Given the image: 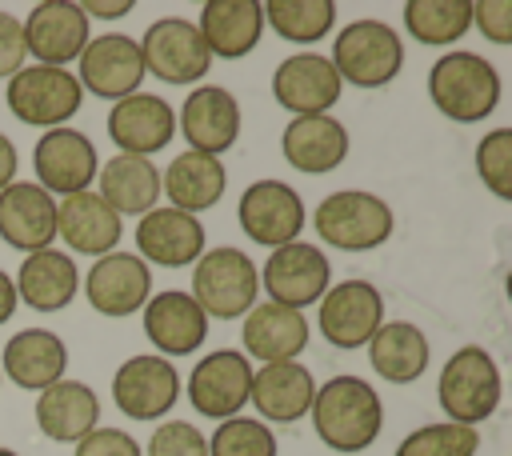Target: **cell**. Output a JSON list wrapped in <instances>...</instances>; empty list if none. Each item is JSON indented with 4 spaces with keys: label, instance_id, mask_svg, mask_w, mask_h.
Returning <instances> with one entry per match:
<instances>
[{
    "label": "cell",
    "instance_id": "7a4b0ae2",
    "mask_svg": "<svg viewBox=\"0 0 512 456\" xmlns=\"http://www.w3.org/2000/svg\"><path fill=\"white\" fill-rule=\"evenodd\" d=\"M504 80L480 52H444L428 68V100L452 124H480L500 108Z\"/></svg>",
    "mask_w": 512,
    "mask_h": 456
},
{
    "label": "cell",
    "instance_id": "836d02e7",
    "mask_svg": "<svg viewBox=\"0 0 512 456\" xmlns=\"http://www.w3.org/2000/svg\"><path fill=\"white\" fill-rule=\"evenodd\" d=\"M364 348H368L372 372L388 384L420 380L428 372V360H432V344H428L424 328L412 320H384Z\"/></svg>",
    "mask_w": 512,
    "mask_h": 456
},
{
    "label": "cell",
    "instance_id": "f546056e",
    "mask_svg": "<svg viewBox=\"0 0 512 456\" xmlns=\"http://www.w3.org/2000/svg\"><path fill=\"white\" fill-rule=\"evenodd\" d=\"M196 32L212 60H240L264 36V4L260 0H208L200 4Z\"/></svg>",
    "mask_w": 512,
    "mask_h": 456
},
{
    "label": "cell",
    "instance_id": "8fae6325",
    "mask_svg": "<svg viewBox=\"0 0 512 456\" xmlns=\"http://www.w3.org/2000/svg\"><path fill=\"white\" fill-rule=\"evenodd\" d=\"M32 172H36V184L52 200H64V196L88 192L96 184L100 156H96V144L80 128L64 124V128L40 132V140L32 148Z\"/></svg>",
    "mask_w": 512,
    "mask_h": 456
},
{
    "label": "cell",
    "instance_id": "74e56055",
    "mask_svg": "<svg viewBox=\"0 0 512 456\" xmlns=\"http://www.w3.org/2000/svg\"><path fill=\"white\" fill-rule=\"evenodd\" d=\"M208 456H280L276 432L256 416L220 420L208 436Z\"/></svg>",
    "mask_w": 512,
    "mask_h": 456
},
{
    "label": "cell",
    "instance_id": "e575fe53",
    "mask_svg": "<svg viewBox=\"0 0 512 456\" xmlns=\"http://www.w3.org/2000/svg\"><path fill=\"white\" fill-rule=\"evenodd\" d=\"M404 28L424 48L460 44L472 32V0H408Z\"/></svg>",
    "mask_w": 512,
    "mask_h": 456
},
{
    "label": "cell",
    "instance_id": "52a82bcc",
    "mask_svg": "<svg viewBox=\"0 0 512 456\" xmlns=\"http://www.w3.org/2000/svg\"><path fill=\"white\" fill-rule=\"evenodd\" d=\"M4 104L8 112L28 124V128H64L80 104H84V88L76 80L72 68H48V64H24L8 88H4Z\"/></svg>",
    "mask_w": 512,
    "mask_h": 456
},
{
    "label": "cell",
    "instance_id": "bcb514c9",
    "mask_svg": "<svg viewBox=\"0 0 512 456\" xmlns=\"http://www.w3.org/2000/svg\"><path fill=\"white\" fill-rule=\"evenodd\" d=\"M16 284H12V276L0 268V324H8L12 320V312H16Z\"/></svg>",
    "mask_w": 512,
    "mask_h": 456
},
{
    "label": "cell",
    "instance_id": "30bf717a",
    "mask_svg": "<svg viewBox=\"0 0 512 456\" xmlns=\"http://www.w3.org/2000/svg\"><path fill=\"white\" fill-rule=\"evenodd\" d=\"M304 200L300 192L288 184V180H252L244 192H240V204H236V220H240V232L260 244V248H284L292 240H300L308 216H304Z\"/></svg>",
    "mask_w": 512,
    "mask_h": 456
},
{
    "label": "cell",
    "instance_id": "ee69618b",
    "mask_svg": "<svg viewBox=\"0 0 512 456\" xmlns=\"http://www.w3.org/2000/svg\"><path fill=\"white\" fill-rule=\"evenodd\" d=\"M132 8H136V0H84L80 4V12L88 16V24L92 20H124Z\"/></svg>",
    "mask_w": 512,
    "mask_h": 456
},
{
    "label": "cell",
    "instance_id": "f35d334b",
    "mask_svg": "<svg viewBox=\"0 0 512 456\" xmlns=\"http://www.w3.org/2000/svg\"><path fill=\"white\" fill-rule=\"evenodd\" d=\"M476 176L496 200H512V128H492L480 136Z\"/></svg>",
    "mask_w": 512,
    "mask_h": 456
},
{
    "label": "cell",
    "instance_id": "ac0fdd59",
    "mask_svg": "<svg viewBox=\"0 0 512 456\" xmlns=\"http://www.w3.org/2000/svg\"><path fill=\"white\" fill-rule=\"evenodd\" d=\"M84 296L92 304V312L108 316V320H124L132 312H140L152 296V268L136 256V252H108L100 260H92V268L80 276Z\"/></svg>",
    "mask_w": 512,
    "mask_h": 456
},
{
    "label": "cell",
    "instance_id": "6da1fadb",
    "mask_svg": "<svg viewBox=\"0 0 512 456\" xmlns=\"http://www.w3.org/2000/svg\"><path fill=\"white\" fill-rule=\"evenodd\" d=\"M308 420L324 448H332L340 456H356V452L372 448L376 436L384 432V404H380V392L372 380L340 372L316 388Z\"/></svg>",
    "mask_w": 512,
    "mask_h": 456
},
{
    "label": "cell",
    "instance_id": "83f0119b",
    "mask_svg": "<svg viewBox=\"0 0 512 456\" xmlns=\"http://www.w3.org/2000/svg\"><path fill=\"white\" fill-rule=\"evenodd\" d=\"M280 156L304 176L336 172L348 160V128L336 116H292L280 132Z\"/></svg>",
    "mask_w": 512,
    "mask_h": 456
},
{
    "label": "cell",
    "instance_id": "603a6c76",
    "mask_svg": "<svg viewBox=\"0 0 512 456\" xmlns=\"http://www.w3.org/2000/svg\"><path fill=\"white\" fill-rule=\"evenodd\" d=\"M308 336H312V324L304 312L296 308H284V304H252L240 320V352L248 360H260V364H284V360H300V352L308 348Z\"/></svg>",
    "mask_w": 512,
    "mask_h": 456
},
{
    "label": "cell",
    "instance_id": "2e32d148",
    "mask_svg": "<svg viewBox=\"0 0 512 456\" xmlns=\"http://www.w3.org/2000/svg\"><path fill=\"white\" fill-rule=\"evenodd\" d=\"M20 28H24V48L32 64H48V68L76 64L84 44L92 40V24L76 0H40L20 20Z\"/></svg>",
    "mask_w": 512,
    "mask_h": 456
},
{
    "label": "cell",
    "instance_id": "ffe728a7",
    "mask_svg": "<svg viewBox=\"0 0 512 456\" xmlns=\"http://www.w3.org/2000/svg\"><path fill=\"white\" fill-rule=\"evenodd\" d=\"M136 256L152 268H192L204 248H208V232L200 224V216L176 212L168 204H156L152 212H144L136 220Z\"/></svg>",
    "mask_w": 512,
    "mask_h": 456
},
{
    "label": "cell",
    "instance_id": "b9f144b4",
    "mask_svg": "<svg viewBox=\"0 0 512 456\" xmlns=\"http://www.w3.org/2000/svg\"><path fill=\"white\" fill-rule=\"evenodd\" d=\"M472 28L496 48L512 44V0H472Z\"/></svg>",
    "mask_w": 512,
    "mask_h": 456
},
{
    "label": "cell",
    "instance_id": "9c48e42d",
    "mask_svg": "<svg viewBox=\"0 0 512 456\" xmlns=\"http://www.w3.org/2000/svg\"><path fill=\"white\" fill-rule=\"evenodd\" d=\"M316 304H320L316 328L340 352L364 348L376 336V328L384 324V292L364 276H348L340 284H328V292Z\"/></svg>",
    "mask_w": 512,
    "mask_h": 456
},
{
    "label": "cell",
    "instance_id": "7402d4cb",
    "mask_svg": "<svg viewBox=\"0 0 512 456\" xmlns=\"http://www.w3.org/2000/svg\"><path fill=\"white\" fill-rule=\"evenodd\" d=\"M176 136V108L156 92H132L108 108V140L124 156H148Z\"/></svg>",
    "mask_w": 512,
    "mask_h": 456
},
{
    "label": "cell",
    "instance_id": "7c38bea8",
    "mask_svg": "<svg viewBox=\"0 0 512 456\" xmlns=\"http://www.w3.org/2000/svg\"><path fill=\"white\" fill-rule=\"evenodd\" d=\"M180 400V372L156 352H136L112 372V404L140 424L168 416Z\"/></svg>",
    "mask_w": 512,
    "mask_h": 456
},
{
    "label": "cell",
    "instance_id": "f6af8a7d",
    "mask_svg": "<svg viewBox=\"0 0 512 456\" xmlns=\"http://www.w3.org/2000/svg\"><path fill=\"white\" fill-rule=\"evenodd\" d=\"M16 172H20V152H16L12 136H4V132H0V192L16 180Z\"/></svg>",
    "mask_w": 512,
    "mask_h": 456
},
{
    "label": "cell",
    "instance_id": "44dd1931",
    "mask_svg": "<svg viewBox=\"0 0 512 456\" xmlns=\"http://www.w3.org/2000/svg\"><path fill=\"white\" fill-rule=\"evenodd\" d=\"M140 324H144L148 344H152L156 356H164V360L192 356V352L208 340V316H204V308L192 300V292H184V288L152 292L148 304L140 308Z\"/></svg>",
    "mask_w": 512,
    "mask_h": 456
},
{
    "label": "cell",
    "instance_id": "5bb4252c",
    "mask_svg": "<svg viewBox=\"0 0 512 456\" xmlns=\"http://www.w3.org/2000/svg\"><path fill=\"white\" fill-rule=\"evenodd\" d=\"M184 388H188L192 408L216 424L244 416L248 388H252V360L240 348H216L192 364V376Z\"/></svg>",
    "mask_w": 512,
    "mask_h": 456
},
{
    "label": "cell",
    "instance_id": "d6986e66",
    "mask_svg": "<svg viewBox=\"0 0 512 456\" xmlns=\"http://www.w3.org/2000/svg\"><path fill=\"white\" fill-rule=\"evenodd\" d=\"M344 84L324 52H292L272 72V100L292 116H328Z\"/></svg>",
    "mask_w": 512,
    "mask_h": 456
},
{
    "label": "cell",
    "instance_id": "277c9868",
    "mask_svg": "<svg viewBox=\"0 0 512 456\" xmlns=\"http://www.w3.org/2000/svg\"><path fill=\"white\" fill-rule=\"evenodd\" d=\"M328 60H332L340 84L384 88L404 68V40L392 24H384L376 16H360V20H348L336 32Z\"/></svg>",
    "mask_w": 512,
    "mask_h": 456
},
{
    "label": "cell",
    "instance_id": "5b68a950",
    "mask_svg": "<svg viewBox=\"0 0 512 456\" xmlns=\"http://www.w3.org/2000/svg\"><path fill=\"white\" fill-rule=\"evenodd\" d=\"M312 228H316L320 244H328V248L372 252L392 236L396 212L384 196H376L368 188H340V192H328L316 204Z\"/></svg>",
    "mask_w": 512,
    "mask_h": 456
},
{
    "label": "cell",
    "instance_id": "4fadbf2b",
    "mask_svg": "<svg viewBox=\"0 0 512 456\" xmlns=\"http://www.w3.org/2000/svg\"><path fill=\"white\" fill-rule=\"evenodd\" d=\"M328 284H332V264L320 252V244L292 240L284 248H272L268 260L260 264V288L268 292V300L296 312L316 304L328 292Z\"/></svg>",
    "mask_w": 512,
    "mask_h": 456
},
{
    "label": "cell",
    "instance_id": "ba28073f",
    "mask_svg": "<svg viewBox=\"0 0 512 456\" xmlns=\"http://www.w3.org/2000/svg\"><path fill=\"white\" fill-rule=\"evenodd\" d=\"M140 44V60H144V76H156L160 84H200L212 72V52L204 48L196 20L188 16H160L144 28Z\"/></svg>",
    "mask_w": 512,
    "mask_h": 456
},
{
    "label": "cell",
    "instance_id": "4dcf8cb0",
    "mask_svg": "<svg viewBox=\"0 0 512 456\" xmlns=\"http://www.w3.org/2000/svg\"><path fill=\"white\" fill-rule=\"evenodd\" d=\"M224 188H228V168L220 156H208V152L184 148L160 172V192L168 196V208L188 216L216 208L224 200Z\"/></svg>",
    "mask_w": 512,
    "mask_h": 456
},
{
    "label": "cell",
    "instance_id": "1f68e13d",
    "mask_svg": "<svg viewBox=\"0 0 512 456\" xmlns=\"http://www.w3.org/2000/svg\"><path fill=\"white\" fill-rule=\"evenodd\" d=\"M16 300L32 312H64L80 292V268L64 248H40L20 260V272L12 276Z\"/></svg>",
    "mask_w": 512,
    "mask_h": 456
},
{
    "label": "cell",
    "instance_id": "4316f807",
    "mask_svg": "<svg viewBox=\"0 0 512 456\" xmlns=\"http://www.w3.org/2000/svg\"><path fill=\"white\" fill-rule=\"evenodd\" d=\"M68 372V344L52 328H20L0 352V376L24 392H44Z\"/></svg>",
    "mask_w": 512,
    "mask_h": 456
},
{
    "label": "cell",
    "instance_id": "cb8c5ba5",
    "mask_svg": "<svg viewBox=\"0 0 512 456\" xmlns=\"http://www.w3.org/2000/svg\"><path fill=\"white\" fill-rule=\"evenodd\" d=\"M0 240L24 256L56 248V200L36 180H12L0 192Z\"/></svg>",
    "mask_w": 512,
    "mask_h": 456
},
{
    "label": "cell",
    "instance_id": "60d3db41",
    "mask_svg": "<svg viewBox=\"0 0 512 456\" xmlns=\"http://www.w3.org/2000/svg\"><path fill=\"white\" fill-rule=\"evenodd\" d=\"M72 456H144L140 440L128 436L124 428H112V424H96L84 440H76V452Z\"/></svg>",
    "mask_w": 512,
    "mask_h": 456
},
{
    "label": "cell",
    "instance_id": "d6a6232c",
    "mask_svg": "<svg viewBox=\"0 0 512 456\" xmlns=\"http://www.w3.org/2000/svg\"><path fill=\"white\" fill-rule=\"evenodd\" d=\"M96 196L124 220V216H144L160 204V168L148 156H108L96 172Z\"/></svg>",
    "mask_w": 512,
    "mask_h": 456
},
{
    "label": "cell",
    "instance_id": "8992f818",
    "mask_svg": "<svg viewBox=\"0 0 512 456\" xmlns=\"http://www.w3.org/2000/svg\"><path fill=\"white\" fill-rule=\"evenodd\" d=\"M256 292L260 268L236 244L204 248V256L192 264V300L208 320H244V312L256 304Z\"/></svg>",
    "mask_w": 512,
    "mask_h": 456
},
{
    "label": "cell",
    "instance_id": "7bdbcfd3",
    "mask_svg": "<svg viewBox=\"0 0 512 456\" xmlns=\"http://www.w3.org/2000/svg\"><path fill=\"white\" fill-rule=\"evenodd\" d=\"M24 64H28V48H24L20 16H12L8 8H0V80H12Z\"/></svg>",
    "mask_w": 512,
    "mask_h": 456
},
{
    "label": "cell",
    "instance_id": "ab89813d",
    "mask_svg": "<svg viewBox=\"0 0 512 456\" xmlns=\"http://www.w3.org/2000/svg\"><path fill=\"white\" fill-rule=\"evenodd\" d=\"M144 456H208V436L192 420H160Z\"/></svg>",
    "mask_w": 512,
    "mask_h": 456
},
{
    "label": "cell",
    "instance_id": "7dc6e473",
    "mask_svg": "<svg viewBox=\"0 0 512 456\" xmlns=\"http://www.w3.org/2000/svg\"><path fill=\"white\" fill-rule=\"evenodd\" d=\"M0 456H20V452H12V448H0Z\"/></svg>",
    "mask_w": 512,
    "mask_h": 456
},
{
    "label": "cell",
    "instance_id": "484cf974",
    "mask_svg": "<svg viewBox=\"0 0 512 456\" xmlns=\"http://www.w3.org/2000/svg\"><path fill=\"white\" fill-rule=\"evenodd\" d=\"M56 240H64L80 256H108L124 240V220L96 196V188L56 200Z\"/></svg>",
    "mask_w": 512,
    "mask_h": 456
},
{
    "label": "cell",
    "instance_id": "f1b7e54d",
    "mask_svg": "<svg viewBox=\"0 0 512 456\" xmlns=\"http://www.w3.org/2000/svg\"><path fill=\"white\" fill-rule=\"evenodd\" d=\"M32 416H36L40 436H48L56 444H76L100 424V396H96L92 384L64 376L52 388L36 392Z\"/></svg>",
    "mask_w": 512,
    "mask_h": 456
},
{
    "label": "cell",
    "instance_id": "3957f363",
    "mask_svg": "<svg viewBox=\"0 0 512 456\" xmlns=\"http://www.w3.org/2000/svg\"><path fill=\"white\" fill-rule=\"evenodd\" d=\"M436 400L444 408V420L464 424V428L484 424L504 400V376H500V364L492 360V352L480 344L456 348L440 368Z\"/></svg>",
    "mask_w": 512,
    "mask_h": 456
},
{
    "label": "cell",
    "instance_id": "8d00e7d4",
    "mask_svg": "<svg viewBox=\"0 0 512 456\" xmlns=\"http://www.w3.org/2000/svg\"><path fill=\"white\" fill-rule=\"evenodd\" d=\"M480 448V432L452 424V420H436V424H420L412 428L392 456H476Z\"/></svg>",
    "mask_w": 512,
    "mask_h": 456
},
{
    "label": "cell",
    "instance_id": "9a60e30c",
    "mask_svg": "<svg viewBox=\"0 0 512 456\" xmlns=\"http://www.w3.org/2000/svg\"><path fill=\"white\" fill-rule=\"evenodd\" d=\"M76 80L84 92H92L96 100H124L132 92H140L144 84V60H140V44L128 32H100L84 44L80 60H76Z\"/></svg>",
    "mask_w": 512,
    "mask_h": 456
},
{
    "label": "cell",
    "instance_id": "d590c367",
    "mask_svg": "<svg viewBox=\"0 0 512 456\" xmlns=\"http://www.w3.org/2000/svg\"><path fill=\"white\" fill-rule=\"evenodd\" d=\"M264 28H272L288 44H320L336 28L332 0H260Z\"/></svg>",
    "mask_w": 512,
    "mask_h": 456
},
{
    "label": "cell",
    "instance_id": "e0dca14e",
    "mask_svg": "<svg viewBox=\"0 0 512 456\" xmlns=\"http://www.w3.org/2000/svg\"><path fill=\"white\" fill-rule=\"evenodd\" d=\"M240 124H244L240 100L224 84H196L176 112V132L188 140V148L220 160L240 140Z\"/></svg>",
    "mask_w": 512,
    "mask_h": 456
},
{
    "label": "cell",
    "instance_id": "d4e9b609",
    "mask_svg": "<svg viewBox=\"0 0 512 456\" xmlns=\"http://www.w3.org/2000/svg\"><path fill=\"white\" fill-rule=\"evenodd\" d=\"M312 396H316V380L300 360L252 368L248 404L256 408V420H264V424H296V420H304L308 408H312Z\"/></svg>",
    "mask_w": 512,
    "mask_h": 456
}]
</instances>
